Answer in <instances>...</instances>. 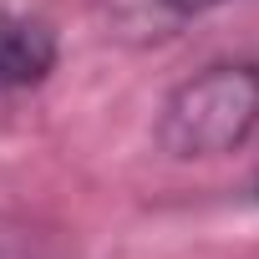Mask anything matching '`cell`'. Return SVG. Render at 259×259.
<instances>
[{
  "label": "cell",
  "instance_id": "5b68a950",
  "mask_svg": "<svg viewBox=\"0 0 259 259\" xmlns=\"http://www.w3.org/2000/svg\"><path fill=\"white\" fill-rule=\"evenodd\" d=\"M254 198H259V173H254Z\"/></svg>",
  "mask_w": 259,
  "mask_h": 259
},
{
  "label": "cell",
  "instance_id": "277c9868",
  "mask_svg": "<svg viewBox=\"0 0 259 259\" xmlns=\"http://www.w3.org/2000/svg\"><path fill=\"white\" fill-rule=\"evenodd\" d=\"M0 259H36V254H31V244H21V239H11V234H0Z\"/></svg>",
  "mask_w": 259,
  "mask_h": 259
},
{
  "label": "cell",
  "instance_id": "6da1fadb",
  "mask_svg": "<svg viewBox=\"0 0 259 259\" xmlns=\"http://www.w3.org/2000/svg\"><path fill=\"white\" fill-rule=\"evenodd\" d=\"M259 133V61L224 56L198 71H188L178 87H168L153 143L173 163H208L249 148Z\"/></svg>",
  "mask_w": 259,
  "mask_h": 259
},
{
  "label": "cell",
  "instance_id": "3957f363",
  "mask_svg": "<svg viewBox=\"0 0 259 259\" xmlns=\"http://www.w3.org/2000/svg\"><path fill=\"white\" fill-rule=\"evenodd\" d=\"M148 6H153L168 26H183V21H198V16H213V11L234 6V0H148Z\"/></svg>",
  "mask_w": 259,
  "mask_h": 259
},
{
  "label": "cell",
  "instance_id": "7a4b0ae2",
  "mask_svg": "<svg viewBox=\"0 0 259 259\" xmlns=\"http://www.w3.org/2000/svg\"><path fill=\"white\" fill-rule=\"evenodd\" d=\"M61 61V41L41 16H0V92L41 87Z\"/></svg>",
  "mask_w": 259,
  "mask_h": 259
}]
</instances>
